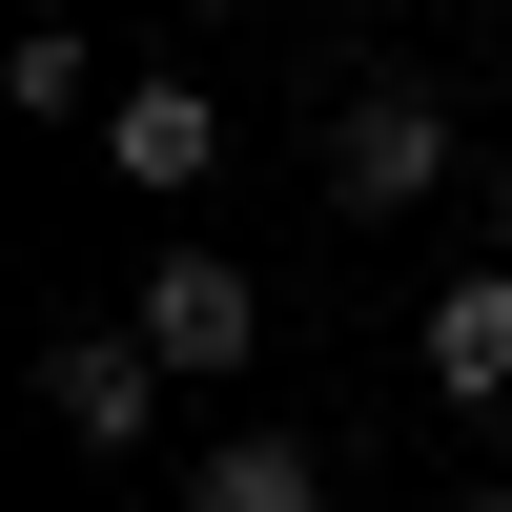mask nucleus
<instances>
[{
    "mask_svg": "<svg viewBox=\"0 0 512 512\" xmlns=\"http://www.w3.org/2000/svg\"><path fill=\"white\" fill-rule=\"evenodd\" d=\"M451 185V123L410 103V82H369L349 123H328V205H369V226H390V205H431Z\"/></svg>",
    "mask_w": 512,
    "mask_h": 512,
    "instance_id": "nucleus-1",
    "label": "nucleus"
},
{
    "mask_svg": "<svg viewBox=\"0 0 512 512\" xmlns=\"http://www.w3.org/2000/svg\"><path fill=\"white\" fill-rule=\"evenodd\" d=\"M41 410H62L82 451H144V410H164V349H144V328H62V349H41Z\"/></svg>",
    "mask_w": 512,
    "mask_h": 512,
    "instance_id": "nucleus-2",
    "label": "nucleus"
},
{
    "mask_svg": "<svg viewBox=\"0 0 512 512\" xmlns=\"http://www.w3.org/2000/svg\"><path fill=\"white\" fill-rule=\"evenodd\" d=\"M144 349L164 369H246L267 349V287H246L226 246H185V267H144Z\"/></svg>",
    "mask_w": 512,
    "mask_h": 512,
    "instance_id": "nucleus-3",
    "label": "nucleus"
},
{
    "mask_svg": "<svg viewBox=\"0 0 512 512\" xmlns=\"http://www.w3.org/2000/svg\"><path fill=\"white\" fill-rule=\"evenodd\" d=\"M103 164H123V185H205V164H226L205 82H123V103H103Z\"/></svg>",
    "mask_w": 512,
    "mask_h": 512,
    "instance_id": "nucleus-4",
    "label": "nucleus"
},
{
    "mask_svg": "<svg viewBox=\"0 0 512 512\" xmlns=\"http://www.w3.org/2000/svg\"><path fill=\"white\" fill-rule=\"evenodd\" d=\"M431 390H451V410H492V390H512V267H472V287L431 308Z\"/></svg>",
    "mask_w": 512,
    "mask_h": 512,
    "instance_id": "nucleus-5",
    "label": "nucleus"
},
{
    "mask_svg": "<svg viewBox=\"0 0 512 512\" xmlns=\"http://www.w3.org/2000/svg\"><path fill=\"white\" fill-rule=\"evenodd\" d=\"M185 512H328V472H308L287 431H246V451H205V472H185Z\"/></svg>",
    "mask_w": 512,
    "mask_h": 512,
    "instance_id": "nucleus-6",
    "label": "nucleus"
},
{
    "mask_svg": "<svg viewBox=\"0 0 512 512\" xmlns=\"http://www.w3.org/2000/svg\"><path fill=\"white\" fill-rule=\"evenodd\" d=\"M0 82H21V123H103V82H82V21H21V62H0Z\"/></svg>",
    "mask_w": 512,
    "mask_h": 512,
    "instance_id": "nucleus-7",
    "label": "nucleus"
},
{
    "mask_svg": "<svg viewBox=\"0 0 512 512\" xmlns=\"http://www.w3.org/2000/svg\"><path fill=\"white\" fill-rule=\"evenodd\" d=\"M21 21H82V0H21Z\"/></svg>",
    "mask_w": 512,
    "mask_h": 512,
    "instance_id": "nucleus-8",
    "label": "nucleus"
},
{
    "mask_svg": "<svg viewBox=\"0 0 512 512\" xmlns=\"http://www.w3.org/2000/svg\"><path fill=\"white\" fill-rule=\"evenodd\" d=\"M451 512H512V492H451Z\"/></svg>",
    "mask_w": 512,
    "mask_h": 512,
    "instance_id": "nucleus-9",
    "label": "nucleus"
},
{
    "mask_svg": "<svg viewBox=\"0 0 512 512\" xmlns=\"http://www.w3.org/2000/svg\"><path fill=\"white\" fill-rule=\"evenodd\" d=\"M185 21H226V0H185Z\"/></svg>",
    "mask_w": 512,
    "mask_h": 512,
    "instance_id": "nucleus-10",
    "label": "nucleus"
},
{
    "mask_svg": "<svg viewBox=\"0 0 512 512\" xmlns=\"http://www.w3.org/2000/svg\"><path fill=\"white\" fill-rule=\"evenodd\" d=\"M492 205H512V185H492Z\"/></svg>",
    "mask_w": 512,
    "mask_h": 512,
    "instance_id": "nucleus-11",
    "label": "nucleus"
}]
</instances>
